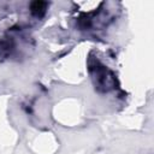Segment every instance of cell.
<instances>
[{
  "label": "cell",
  "instance_id": "1",
  "mask_svg": "<svg viewBox=\"0 0 154 154\" xmlns=\"http://www.w3.org/2000/svg\"><path fill=\"white\" fill-rule=\"evenodd\" d=\"M46 6H47V2H45V1H35L30 5V10L34 14L38 16V14H42L45 12Z\"/></svg>",
  "mask_w": 154,
  "mask_h": 154
}]
</instances>
